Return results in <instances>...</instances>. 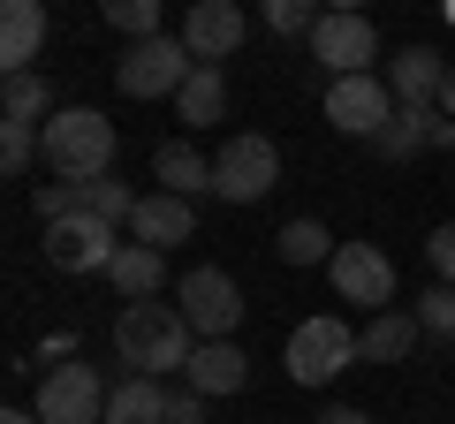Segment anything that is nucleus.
<instances>
[{"label": "nucleus", "mask_w": 455, "mask_h": 424, "mask_svg": "<svg viewBox=\"0 0 455 424\" xmlns=\"http://www.w3.org/2000/svg\"><path fill=\"white\" fill-rule=\"evenodd\" d=\"M114 228L99 212H68V220H46V265L53 273H107L114 265Z\"/></svg>", "instance_id": "10"}, {"label": "nucleus", "mask_w": 455, "mask_h": 424, "mask_svg": "<svg viewBox=\"0 0 455 424\" xmlns=\"http://www.w3.org/2000/svg\"><path fill=\"white\" fill-rule=\"evenodd\" d=\"M107 288L122 295V303H145V295H160V288H167V250H152V243H122V250H114V265H107Z\"/></svg>", "instance_id": "16"}, {"label": "nucleus", "mask_w": 455, "mask_h": 424, "mask_svg": "<svg viewBox=\"0 0 455 424\" xmlns=\"http://www.w3.org/2000/svg\"><path fill=\"white\" fill-rule=\"evenodd\" d=\"M167 424H205V394H197V387L167 394Z\"/></svg>", "instance_id": "31"}, {"label": "nucleus", "mask_w": 455, "mask_h": 424, "mask_svg": "<svg viewBox=\"0 0 455 424\" xmlns=\"http://www.w3.org/2000/svg\"><path fill=\"white\" fill-rule=\"evenodd\" d=\"M107 379L92 364H53L38 387V424H107Z\"/></svg>", "instance_id": "9"}, {"label": "nucleus", "mask_w": 455, "mask_h": 424, "mask_svg": "<svg viewBox=\"0 0 455 424\" xmlns=\"http://www.w3.org/2000/svg\"><path fill=\"white\" fill-rule=\"evenodd\" d=\"M259 16H266V31H281V38H311L319 16H326V0H259Z\"/></svg>", "instance_id": "26"}, {"label": "nucleus", "mask_w": 455, "mask_h": 424, "mask_svg": "<svg viewBox=\"0 0 455 424\" xmlns=\"http://www.w3.org/2000/svg\"><path fill=\"white\" fill-rule=\"evenodd\" d=\"M46 46V0H0V68L23 76Z\"/></svg>", "instance_id": "15"}, {"label": "nucleus", "mask_w": 455, "mask_h": 424, "mask_svg": "<svg viewBox=\"0 0 455 424\" xmlns=\"http://www.w3.org/2000/svg\"><path fill=\"white\" fill-rule=\"evenodd\" d=\"M281 182V152H274V137H228L220 152H212V190L228 197V205H259L266 190Z\"/></svg>", "instance_id": "6"}, {"label": "nucleus", "mask_w": 455, "mask_h": 424, "mask_svg": "<svg viewBox=\"0 0 455 424\" xmlns=\"http://www.w3.org/2000/svg\"><path fill=\"white\" fill-rule=\"evenodd\" d=\"M197 53L182 46V38H137V46H122V61H114V83H122V98H175L182 83H190Z\"/></svg>", "instance_id": "3"}, {"label": "nucleus", "mask_w": 455, "mask_h": 424, "mask_svg": "<svg viewBox=\"0 0 455 424\" xmlns=\"http://www.w3.org/2000/svg\"><path fill=\"white\" fill-rule=\"evenodd\" d=\"M190 235H197V205H190V197H175V190L137 197V212H130V243L175 250V243H190Z\"/></svg>", "instance_id": "13"}, {"label": "nucleus", "mask_w": 455, "mask_h": 424, "mask_svg": "<svg viewBox=\"0 0 455 424\" xmlns=\"http://www.w3.org/2000/svg\"><path fill=\"white\" fill-rule=\"evenodd\" d=\"M326 8H334V16H364V0H326Z\"/></svg>", "instance_id": "34"}, {"label": "nucleus", "mask_w": 455, "mask_h": 424, "mask_svg": "<svg viewBox=\"0 0 455 424\" xmlns=\"http://www.w3.org/2000/svg\"><path fill=\"white\" fill-rule=\"evenodd\" d=\"M175 114L190 122V130H212V122L228 114V68L220 61H197L190 68V83L175 91Z\"/></svg>", "instance_id": "18"}, {"label": "nucleus", "mask_w": 455, "mask_h": 424, "mask_svg": "<svg viewBox=\"0 0 455 424\" xmlns=\"http://www.w3.org/2000/svg\"><path fill=\"white\" fill-rule=\"evenodd\" d=\"M114 357L130 364V372H145V379L182 372L197 357V326L182 318V303H160V295L122 303V318H114Z\"/></svg>", "instance_id": "1"}, {"label": "nucleus", "mask_w": 455, "mask_h": 424, "mask_svg": "<svg viewBox=\"0 0 455 424\" xmlns=\"http://www.w3.org/2000/svg\"><path fill=\"white\" fill-rule=\"evenodd\" d=\"M410 310H418V334H455V288H448V280H433Z\"/></svg>", "instance_id": "29"}, {"label": "nucleus", "mask_w": 455, "mask_h": 424, "mask_svg": "<svg viewBox=\"0 0 455 424\" xmlns=\"http://www.w3.org/2000/svg\"><path fill=\"white\" fill-rule=\"evenodd\" d=\"M152 175H160V190H175V197L212 190V160L197 145H160V152H152Z\"/></svg>", "instance_id": "20"}, {"label": "nucleus", "mask_w": 455, "mask_h": 424, "mask_svg": "<svg viewBox=\"0 0 455 424\" xmlns=\"http://www.w3.org/2000/svg\"><path fill=\"white\" fill-rule=\"evenodd\" d=\"M433 122H440V106H403V114L372 137V152L379 160H418V152L433 145Z\"/></svg>", "instance_id": "22"}, {"label": "nucleus", "mask_w": 455, "mask_h": 424, "mask_svg": "<svg viewBox=\"0 0 455 424\" xmlns=\"http://www.w3.org/2000/svg\"><path fill=\"white\" fill-rule=\"evenodd\" d=\"M46 76H31V68H23V76H8V91H0V114H8V122H31V130H46Z\"/></svg>", "instance_id": "25"}, {"label": "nucleus", "mask_w": 455, "mask_h": 424, "mask_svg": "<svg viewBox=\"0 0 455 424\" xmlns=\"http://www.w3.org/2000/svg\"><path fill=\"white\" fill-rule=\"evenodd\" d=\"M84 212H99L107 228H130L137 190H130V182H114V175H99V182H84Z\"/></svg>", "instance_id": "27"}, {"label": "nucleus", "mask_w": 455, "mask_h": 424, "mask_svg": "<svg viewBox=\"0 0 455 424\" xmlns=\"http://www.w3.org/2000/svg\"><path fill=\"white\" fill-rule=\"evenodd\" d=\"M175 303L182 318L197 326V342H235V318H243V288L220 273V265H190L175 280Z\"/></svg>", "instance_id": "5"}, {"label": "nucleus", "mask_w": 455, "mask_h": 424, "mask_svg": "<svg viewBox=\"0 0 455 424\" xmlns=\"http://www.w3.org/2000/svg\"><path fill=\"white\" fill-rule=\"evenodd\" d=\"M448 23H455V0H448Z\"/></svg>", "instance_id": "36"}, {"label": "nucleus", "mask_w": 455, "mask_h": 424, "mask_svg": "<svg viewBox=\"0 0 455 424\" xmlns=\"http://www.w3.org/2000/svg\"><path fill=\"white\" fill-rule=\"evenodd\" d=\"M107 424H167V387L145 379V372H130L107 394Z\"/></svg>", "instance_id": "19"}, {"label": "nucleus", "mask_w": 455, "mask_h": 424, "mask_svg": "<svg viewBox=\"0 0 455 424\" xmlns=\"http://www.w3.org/2000/svg\"><path fill=\"white\" fill-rule=\"evenodd\" d=\"M357 342H364V364H403L418 342V310H372V326Z\"/></svg>", "instance_id": "21"}, {"label": "nucleus", "mask_w": 455, "mask_h": 424, "mask_svg": "<svg viewBox=\"0 0 455 424\" xmlns=\"http://www.w3.org/2000/svg\"><path fill=\"white\" fill-rule=\"evenodd\" d=\"M425 258H433V273L455 288V220H440V228L425 235Z\"/></svg>", "instance_id": "30"}, {"label": "nucleus", "mask_w": 455, "mask_h": 424, "mask_svg": "<svg viewBox=\"0 0 455 424\" xmlns=\"http://www.w3.org/2000/svg\"><path fill=\"white\" fill-rule=\"evenodd\" d=\"M349 364H364V342L349 334V318H304V326L289 334V379L296 387H326L334 372H349Z\"/></svg>", "instance_id": "4"}, {"label": "nucleus", "mask_w": 455, "mask_h": 424, "mask_svg": "<svg viewBox=\"0 0 455 424\" xmlns=\"http://www.w3.org/2000/svg\"><path fill=\"white\" fill-rule=\"evenodd\" d=\"M46 167L61 182H99L114 175V122L99 106H61L46 122Z\"/></svg>", "instance_id": "2"}, {"label": "nucleus", "mask_w": 455, "mask_h": 424, "mask_svg": "<svg viewBox=\"0 0 455 424\" xmlns=\"http://www.w3.org/2000/svg\"><path fill=\"white\" fill-rule=\"evenodd\" d=\"M311 53H319L334 76H364V68L379 61V31H372V16H334V8H326L319 31H311Z\"/></svg>", "instance_id": "11"}, {"label": "nucleus", "mask_w": 455, "mask_h": 424, "mask_svg": "<svg viewBox=\"0 0 455 424\" xmlns=\"http://www.w3.org/2000/svg\"><path fill=\"white\" fill-rule=\"evenodd\" d=\"M38 152H46V130H31V122H0V167H8V175H23Z\"/></svg>", "instance_id": "28"}, {"label": "nucleus", "mask_w": 455, "mask_h": 424, "mask_svg": "<svg viewBox=\"0 0 455 424\" xmlns=\"http://www.w3.org/2000/svg\"><path fill=\"white\" fill-rule=\"evenodd\" d=\"M440 83H448V53H433V46H403L387 61L395 106H440Z\"/></svg>", "instance_id": "14"}, {"label": "nucleus", "mask_w": 455, "mask_h": 424, "mask_svg": "<svg viewBox=\"0 0 455 424\" xmlns=\"http://www.w3.org/2000/svg\"><path fill=\"white\" fill-rule=\"evenodd\" d=\"M99 16H107V31H122V38L137 46V38H160L167 0H99Z\"/></svg>", "instance_id": "23"}, {"label": "nucleus", "mask_w": 455, "mask_h": 424, "mask_svg": "<svg viewBox=\"0 0 455 424\" xmlns=\"http://www.w3.org/2000/svg\"><path fill=\"white\" fill-rule=\"evenodd\" d=\"M319 424H372L364 409H319Z\"/></svg>", "instance_id": "32"}, {"label": "nucleus", "mask_w": 455, "mask_h": 424, "mask_svg": "<svg viewBox=\"0 0 455 424\" xmlns=\"http://www.w3.org/2000/svg\"><path fill=\"white\" fill-rule=\"evenodd\" d=\"M182 379H190V387L205 394V402H212V394H243V379H251V357H243L235 342H197V357L182 364Z\"/></svg>", "instance_id": "17"}, {"label": "nucleus", "mask_w": 455, "mask_h": 424, "mask_svg": "<svg viewBox=\"0 0 455 424\" xmlns=\"http://www.w3.org/2000/svg\"><path fill=\"white\" fill-rule=\"evenodd\" d=\"M243 8L235 0H190V16H182V46L197 53V61H220L228 68V53L243 46Z\"/></svg>", "instance_id": "12"}, {"label": "nucleus", "mask_w": 455, "mask_h": 424, "mask_svg": "<svg viewBox=\"0 0 455 424\" xmlns=\"http://www.w3.org/2000/svg\"><path fill=\"white\" fill-rule=\"evenodd\" d=\"M0 424H38V409H8V417H0Z\"/></svg>", "instance_id": "35"}, {"label": "nucleus", "mask_w": 455, "mask_h": 424, "mask_svg": "<svg viewBox=\"0 0 455 424\" xmlns=\"http://www.w3.org/2000/svg\"><path fill=\"white\" fill-rule=\"evenodd\" d=\"M440 114L455 122V61H448V83H440Z\"/></svg>", "instance_id": "33"}, {"label": "nucleus", "mask_w": 455, "mask_h": 424, "mask_svg": "<svg viewBox=\"0 0 455 424\" xmlns=\"http://www.w3.org/2000/svg\"><path fill=\"white\" fill-rule=\"evenodd\" d=\"M395 114H403V106H395L387 76H372V68H364V76H334V83H326V122H334L341 137H364V145H372Z\"/></svg>", "instance_id": "7"}, {"label": "nucleus", "mask_w": 455, "mask_h": 424, "mask_svg": "<svg viewBox=\"0 0 455 424\" xmlns=\"http://www.w3.org/2000/svg\"><path fill=\"white\" fill-rule=\"evenodd\" d=\"M274 250H281V265H326V258H334V235H326L319 228V220H289V228H281L274 235Z\"/></svg>", "instance_id": "24"}, {"label": "nucleus", "mask_w": 455, "mask_h": 424, "mask_svg": "<svg viewBox=\"0 0 455 424\" xmlns=\"http://www.w3.org/2000/svg\"><path fill=\"white\" fill-rule=\"evenodd\" d=\"M326 280H334L341 303H364V310H395V258L379 243H341L326 258Z\"/></svg>", "instance_id": "8"}]
</instances>
